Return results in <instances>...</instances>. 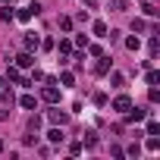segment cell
Masks as SVG:
<instances>
[{
    "label": "cell",
    "mask_w": 160,
    "mask_h": 160,
    "mask_svg": "<svg viewBox=\"0 0 160 160\" xmlns=\"http://www.w3.org/2000/svg\"><path fill=\"white\" fill-rule=\"evenodd\" d=\"M38 44H41V38H38L35 32H25V50H35Z\"/></svg>",
    "instance_id": "6da1fadb"
},
{
    "label": "cell",
    "mask_w": 160,
    "mask_h": 160,
    "mask_svg": "<svg viewBox=\"0 0 160 160\" xmlns=\"http://www.w3.org/2000/svg\"><path fill=\"white\" fill-rule=\"evenodd\" d=\"M44 101H50V104H57V101H60V91L53 88V82H50V85L44 88Z\"/></svg>",
    "instance_id": "7a4b0ae2"
},
{
    "label": "cell",
    "mask_w": 160,
    "mask_h": 160,
    "mask_svg": "<svg viewBox=\"0 0 160 160\" xmlns=\"http://www.w3.org/2000/svg\"><path fill=\"white\" fill-rule=\"evenodd\" d=\"M113 107H116V110H119V113H126V110H129V107H132V101H129V98H126V94H119V98H116V101H113Z\"/></svg>",
    "instance_id": "3957f363"
},
{
    "label": "cell",
    "mask_w": 160,
    "mask_h": 160,
    "mask_svg": "<svg viewBox=\"0 0 160 160\" xmlns=\"http://www.w3.org/2000/svg\"><path fill=\"white\" fill-rule=\"evenodd\" d=\"M16 63H19V66H22V69H25V66H32V63H35V60H32V53H28V50H25V53H19V57H16Z\"/></svg>",
    "instance_id": "277c9868"
},
{
    "label": "cell",
    "mask_w": 160,
    "mask_h": 160,
    "mask_svg": "<svg viewBox=\"0 0 160 160\" xmlns=\"http://www.w3.org/2000/svg\"><path fill=\"white\" fill-rule=\"evenodd\" d=\"M47 116H50V122H60V126L66 122V113H63V110H50Z\"/></svg>",
    "instance_id": "5b68a950"
},
{
    "label": "cell",
    "mask_w": 160,
    "mask_h": 160,
    "mask_svg": "<svg viewBox=\"0 0 160 160\" xmlns=\"http://www.w3.org/2000/svg\"><path fill=\"white\" fill-rule=\"evenodd\" d=\"M144 13H148V16H157L160 10H157V3H154V0H144Z\"/></svg>",
    "instance_id": "8992f818"
},
{
    "label": "cell",
    "mask_w": 160,
    "mask_h": 160,
    "mask_svg": "<svg viewBox=\"0 0 160 160\" xmlns=\"http://www.w3.org/2000/svg\"><path fill=\"white\" fill-rule=\"evenodd\" d=\"M107 69H110V60H101V63L94 66V72H98V75H107Z\"/></svg>",
    "instance_id": "52a82bcc"
},
{
    "label": "cell",
    "mask_w": 160,
    "mask_h": 160,
    "mask_svg": "<svg viewBox=\"0 0 160 160\" xmlns=\"http://www.w3.org/2000/svg\"><path fill=\"white\" fill-rule=\"evenodd\" d=\"M10 78H13V82H16V85H25V78L19 75V69H10Z\"/></svg>",
    "instance_id": "ba28073f"
},
{
    "label": "cell",
    "mask_w": 160,
    "mask_h": 160,
    "mask_svg": "<svg viewBox=\"0 0 160 160\" xmlns=\"http://www.w3.org/2000/svg\"><path fill=\"white\" fill-rule=\"evenodd\" d=\"M22 107H25V110H35V98L25 94V98H22Z\"/></svg>",
    "instance_id": "9c48e42d"
},
{
    "label": "cell",
    "mask_w": 160,
    "mask_h": 160,
    "mask_svg": "<svg viewBox=\"0 0 160 160\" xmlns=\"http://www.w3.org/2000/svg\"><path fill=\"white\" fill-rule=\"evenodd\" d=\"M47 138H50V141H63V132H60V129H50Z\"/></svg>",
    "instance_id": "30bf717a"
},
{
    "label": "cell",
    "mask_w": 160,
    "mask_h": 160,
    "mask_svg": "<svg viewBox=\"0 0 160 160\" xmlns=\"http://www.w3.org/2000/svg\"><path fill=\"white\" fill-rule=\"evenodd\" d=\"M60 28H63V32H69V28H72V19H69V16H63V19H60Z\"/></svg>",
    "instance_id": "8fae6325"
},
{
    "label": "cell",
    "mask_w": 160,
    "mask_h": 160,
    "mask_svg": "<svg viewBox=\"0 0 160 160\" xmlns=\"http://www.w3.org/2000/svg\"><path fill=\"white\" fill-rule=\"evenodd\" d=\"M94 35H101V38H104V35H107V25H104V22H94Z\"/></svg>",
    "instance_id": "7c38bea8"
},
{
    "label": "cell",
    "mask_w": 160,
    "mask_h": 160,
    "mask_svg": "<svg viewBox=\"0 0 160 160\" xmlns=\"http://www.w3.org/2000/svg\"><path fill=\"white\" fill-rule=\"evenodd\" d=\"M157 148H160V141H157V135H151L148 138V151H157Z\"/></svg>",
    "instance_id": "4fadbf2b"
},
{
    "label": "cell",
    "mask_w": 160,
    "mask_h": 160,
    "mask_svg": "<svg viewBox=\"0 0 160 160\" xmlns=\"http://www.w3.org/2000/svg\"><path fill=\"white\" fill-rule=\"evenodd\" d=\"M126 154H129V157H138V154H141V148H138V144H129V148H126Z\"/></svg>",
    "instance_id": "5bb4252c"
},
{
    "label": "cell",
    "mask_w": 160,
    "mask_h": 160,
    "mask_svg": "<svg viewBox=\"0 0 160 160\" xmlns=\"http://www.w3.org/2000/svg\"><path fill=\"white\" fill-rule=\"evenodd\" d=\"M126 47L129 50H138V38H126Z\"/></svg>",
    "instance_id": "9a60e30c"
},
{
    "label": "cell",
    "mask_w": 160,
    "mask_h": 160,
    "mask_svg": "<svg viewBox=\"0 0 160 160\" xmlns=\"http://www.w3.org/2000/svg\"><path fill=\"white\" fill-rule=\"evenodd\" d=\"M157 132H160V126H157V122L151 119V122H148V135H157Z\"/></svg>",
    "instance_id": "2e32d148"
},
{
    "label": "cell",
    "mask_w": 160,
    "mask_h": 160,
    "mask_svg": "<svg viewBox=\"0 0 160 160\" xmlns=\"http://www.w3.org/2000/svg\"><path fill=\"white\" fill-rule=\"evenodd\" d=\"M85 144H88V148H94V144H98V135H94V132H88V138H85Z\"/></svg>",
    "instance_id": "e0dca14e"
},
{
    "label": "cell",
    "mask_w": 160,
    "mask_h": 160,
    "mask_svg": "<svg viewBox=\"0 0 160 160\" xmlns=\"http://www.w3.org/2000/svg\"><path fill=\"white\" fill-rule=\"evenodd\" d=\"M0 88H3V78H0Z\"/></svg>",
    "instance_id": "ac0fdd59"
}]
</instances>
